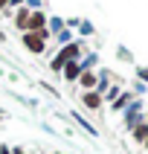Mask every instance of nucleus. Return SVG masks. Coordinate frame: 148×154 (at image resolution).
<instances>
[{
  "instance_id": "1",
  "label": "nucleus",
  "mask_w": 148,
  "mask_h": 154,
  "mask_svg": "<svg viewBox=\"0 0 148 154\" xmlns=\"http://www.w3.org/2000/svg\"><path fill=\"white\" fill-rule=\"evenodd\" d=\"M44 35H47L44 29H41V32H32V35L26 32V38H23V41H26V47H29L32 52H41V50H44Z\"/></svg>"
},
{
  "instance_id": "2",
  "label": "nucleus",
  "mask_w": 148,
  "mask_h": 154,
  "mask_svg": "<svg viewBox=\"0 0 148 154\" xmlns=\"http://www.w3.org/2000/svg\"><path fill=\"white\" fill-rule=\"evenodd\" d=\"M76 50H78V47H67V50H64V52L58 55V58H55V67H61V64H64V61H67L70 55H76Z\"/></svg>"
},
{
  "instance_id": "3",
  "label": "nucleus",
  "mask_w": 148,
  "mask_h": 154,
  "mask_svg": "<svg viewBox=\"0 0 148 154\" xmlns=\"http://www.w3.org/2000/svg\"><path fill=\"white\" fill-rule=\"evenodd\" d=\"M17 26H20V29H29V12H20V15H17Z\"/></svg>"
},
{
  "instance_id": "4",
  "label": "nucleus",
  "mask_w": 148,
  "mask_h": 154,
  "mask_svg": "<svg viewBox=\"0 0 148 154\" xmlns=\"http://www.w3.org/2000/svg\"><path fill=\"white\" fill-rule=\"evenodd\" d=\"M84 102L90 105V108H99V102H102V99H99L96 93H84Z\"/></svg>"
},
{
  "instance_id": "5",
  "label": "nucleus",
  "mask_w": 148,
  "mask_h": 154,
  "mask_svg": "<svg viewBox=\"0 0 148 154\" xmlns=\"http://www.w3.org/2000/svg\"><path fill=\"white\" fill-rule=\"evenodd\" d=\"M64 76H67L70 82H73V79L78 76V67H76V64H70V67H67V73H64Z\"/></svg>"
},
{
  "instance_id": "6",
  "label": "nucleus",
  "mask_w": 148,
  "mask_h": 154,
  "mask_svg": "<svg viewBox=\"0 0 148 154\" xmlns=\"http://www.w3.org/2000/svg\"><path fill=\"white\" fill-rule=\"evenodd\" d=\"M3 3H6V0H0V9H3Z\"/></svg>"
}]
</instances>
